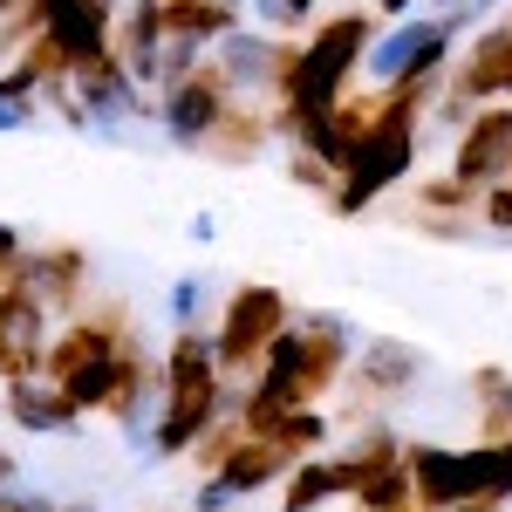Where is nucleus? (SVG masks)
I'll list each match as a JSON object with an SVG mask.
<instances>
[{"instance_id":"obj_1","label":"nucleus","mask_w":512,"mask_h":512,"mask_svg":"<svg viewBox=\"0 0 512 512\" xmlns=\"http://www.w3.org/2000/svg\"><path fill=\"white\" fill-rule=\"evenodd\" d=\"M369 41H376L369 14H335V21H321L308 41H287V55H280V89H274V130L280 137H294L308 117L335 110V103L349 96Z\"/></svg>"},{"instance_id":"obj_2","label":"nucleus","mask_w":512,"mask_h":512,"mask_svg":"<svg viewBox=\"0 0 512 512\" xmlns=\"http://www.w3.org/2000/svg\"><path fill=\"white\" fill-rule=\"evenodd\" d=\"M451 41L458 28L444 21V14H403L390 21L383 35L369 41V55H362V76L376 82V89H396V82H444V62H451Z\"/></svg>"},{"instance_id":"obj_3","label":"nucleus","mask_w":512,"mask_h":512,"mask_svg":"<svg viewBox=\"0 0 512 512\" xmlns=\"http://www.w3.org/2000/svg\"><path fill=\"white\" fill-rule=\"evenodd\" d=\"M280 328H287V294L280 287H260V280H246L226 294V308L212 321V349H219V369L239 376V369H260V355L274 342Z\"/></svg>"},{"instance_id":"obj_4","label":"nucleus","mask_w":512,"mask_h":512,"mask_svg":"<svg viewBox=\"0 0 512 512\" xmlns=\"http://www.w3.org/2000/svg\"><path fill=\"white\" fill-rule=\"evenodd\" d=\"M28 7H35V21H41V41L69 62V76L117 55V14H110V0H28Z\"/></svg>"},{"instance_id":"obj_5","label":"nucleus","mask_w":512,"mask_h":512,"mask_svg":"<svg viewBox=\"0 0 512 512\" xmlns=\"http://www.w3.org/2000/svg\"><path fill=\"white\" fill-rule=\"evenodd\" d=\"M226 110H233V89L219 82L212 55H205V69H198V76H185L178 89H164V96H158L164 137H171V144H185V151H205V144H212V130L226 123Z\"/></svg>"},{"instance_id":"obj_6","label":"nucleus","mask_w":512,"mask_h":512,"mask_svg":"<svg viewBox=\"0 0 512 512\" xmlns=\"http://www.w3.org/2000/svg\"><path fill=\"white\" fill-rule=\"evenodd\" d=\"M287 472H294V451H280L274 437H246L233 458H226L219 472L198 485L192 512H233L246 492H260V485H280Z\"/></svg>"},{"instance_id":"obj_7","label":"nucleus","mask_w":512,"mask_h":512,"mask_svg":"<svg viewBox=\"0 0 512 512\" xmlns=\"http://www.w3.org/2000/svg\"><path fill=\"white\" fill-rule=\"evenodd\" d=\"M280 55H287V41H274L267 28H246V21H239L233 35L212 41V69H219V82L233 89V103L274 96L280 89Z\"/></svg>"},{"instance_id":"obj_8","label":"nucleus","mask_w":512,"mask_h":512,"mask_svg":"<svg viewBox=\"0 0 512 512\" xmlns=\"http://www.w3.org/2000/svg\"><path fill=\"white\" fill-rule=\"evenodd\" d=\"M506 171H512V110L485 103V110H472V123L451 144V178L472 185V192H492Z\"/></svg>"},{"instance_id":"obj_9","label":"nucleus","mask_w":512,"mask_h":512,"mask_svg":"<svg viewBox=\"0 0 512 512\" xmlns=\"http://www.w3.org/2000/svg\"><path fill=\"white\" fill-rule=\"evenodd\" d=\"M444 89H458L465 103H512V21H492V28L465 48L458 76L444 82Z\"/></svg>"},{"instance_id":"obj_10","label":"nucleus","mask_w":512,"mask_h":512,"mask_svg":"<svg viewBox=\"0 0 512 512\" xmlns=\"http://www.w3.org/2000/svg\"><path fill=\"white\" fill-rule=\"evenodd\" d=\"M158 390L164 396H219L226 390V369H219V349H212V328H178L171 349L158 362Z\"/></svg>"},{"instance_id":"obj_11","label":"nucleus","mask_w":512,"mask_h":512,"mask_svg":"<svg viewBox=\"0 0 512 512\" xmlns=\"http://www.w3.org/2000/svg\"><path fill=\"white\" fill-rule=\"evenodd\" d=\"M226 410H233V383H226L219 396H164L158 424H151V451H158V458H185V451H198V437L212 431Z\"/></svg>"},{"instance_id":"obj_12","label":"nucleus","mask_w":512,"mask_h":512,"mask_svg":"<svg viewBox=\"0 0 512 512\" xmlns=\"http://www.w3.org/2000/svg\"><path fill=\"white\" fill-rule=\"evenodd\" d=\"M417 376H424V355L410 349V342H396V335H376V342H362V355H355V390L376 396V403L410 396Z\"/></svg>"},{"instance_id":"obj_13","label":"nucleus","mask_w":512,"mask_h":512,"mask_svg":"<svg viewBox=\"0 0 512 512\" xmlns=\"http://www.w3.org/2000/svg\"><path fill=\"white\" fill-rule=\"evenodd\" d=\"M7 417L28 437H55V431H69V424H82V410L62 396L55 376H14L7 383Z\"/></svg>"},{"instance_id":"obj_14","label":"nucleus","mask_w":512,"mask_h":512,"mask_svg":"<svg viewBox=\"0 0 512 512\" xmlns=\"http://www.w3.org/2000/svg\"><path fill=\"white\" fill-rule=\"evenodd\" d=\"M21 274H28V294H35V301H48L55 315H69V308H76V294H82L89 260H82V246H28Z\"/></svg>"},{"instance_id":"obj_15","label":"nucleus","mask_w":512,"mask_h":512,"mask_svg":"<svg viewBox=\"0 0 512 512\" xmlns=\"http://www.w3.org/2000/svg\"><path fill=\"white\" fill-rule=\"evenodd\" d=\"M403 465H410V485H417V506L451 512L465 499V472H458L451 444H403Z\"/></svg>"},{"instance_id":"obj_16","label":"nucleus","mask_w":512,"mask_h":512,"mask_svg":"<svg viewBox=\"0 0 512 512\" xmlns=\"http://www.w3.org/2000/svg\"><path fill=\"white\" fill-rule=\"evenodd\" d=\"M123 342H130V335H123ZM123 342H117V349H89V355H76V362L55 376V383H62V396L76 403L82 417H96V410L117 396V383H123Z\"/></svg>"},{"instance_id":"obj_17","label":"nucleus","mask_w":512,"mask_h":512,"mask_svg":"<svg viewBox=\"0 0 512 512\" xmlns=\"http://www.w3.org/2000/svg\"><path fill=\"white\" fill-rule=\"evenodd\" d=\"M342 492H349V478L335 458H294V472L280 478V512H321Z\"/></svg>"},{"instance_id":"obj_18","label":"nucleus","mask_w":512,"mask_h":512,"mask_svg":"<svg viewBox=\"0 0 512 512\" xmlns=\"http://www.w3.org/2000/svg\"><path fill=\"white\" fill-rule=\"evenodd\" d=\"M458 472H465V499H492L512 506V444H465L458 451Z\"/></svg>"},{"instance_id":"obj_19","label":"nucleus","mask_w":512,"mask_h":512,"mask_svg":"<svg viewBox=\"0 0 512 512\" xmlns=\"http://www.w3.org/2000/svg\"><path fill=\"white\" fill-rule=\"evenodd\" d=\"M164 28H171L178 41L212 48L219 35H233V28H239V0H192V7H185V0H178V7L164 0Z\"/></svg>"},{"instance_id":"obj_20","label":"nucleus","mask_w":512,"mask_h":512,"mask_svg":"<svg viewBox=\"0 0 512 512\" xmlns=\"http://www.w3.org/2000/svg\"><path fill=\"white\" fill-rule=\"evenodd\" d=\"M48 69H41L35 55H21V62H14V69H7V76H0V137H7V130H28V123H35V96L41 89H48Z\"/></svg>"},{"instance_id":"obj_21","label":"nucleus","mask_w":512,"mask_h":512,"mask_svg":"<svg viewBox=\"0 0 512 512\" xmlns=\"http://www.w3.org/2000/svg\"><path fill=\"white\" fill-rule=\"evenodd\" d=\"M478 437L485 444H512V376L506 369H478Z\"/></svg>"},{"instance_id":"obj_22","label":"nucleus","mask_w":512,"mask_h":512,"mask_svg":"<svg viewBox=\"0 0 512 512\" xmlns=\"http://www.w3.org/2000/svg\"><path fill=\"white\" fill-rule=\"evenodd\" d=\"M396 458H403L396 431H390V424H369V431L355 437V444L342 451V458H335V465H342V478H349V492H355V485H362L369 472H383V465H396Z\"/></svg>"},{"instance_id":"obj_23","label":"nucleus","mask_w":512,"mask_h":512,"mask_svg":"<svg viewBox=\"0 0 512 512\" xmlns=\"http://www.w3.org/2000/svg\"><path fill=\"white\" fill-rule=\"evenodd\" d=\"M267 137H274V117H260V110L233 103V110H226V123L212 130V144H205V151H219V158H253Z\"/></svg>"},{"instance_id":"obj_24","label":"nucleus","mask_w":512,"mask_h":512,"mask_svg":"<svg viewBox=\"0 0 512 512\" xmlns=\"http://www.w3.org/2000/svg\"><path fill=\"white\" fill-rule=\"evenodd\" d=\"M355 506H362V512H410V506H417L410 465L396 458V465H383V472H369L362 485H355Z\"/></svg>"},{"instance_id":"obj_25","label":"nucleus","mask_w":512,"mask_h":512,"mask_svg":"<svg viewBox=\"0 0 512 512\" xmlns=\"http://www.w3.org/2000/svg\"><path fill=\"white\" fill-rule=\"evenodd\" d=\"M274 444H280V451H294V458H308V451L328 444V417H321L315 403H301V410H287V417H280Z\"/></svg>"},{"instance_id":"obj_26","label":"nucleus","mask_w":512,"mask_h":512,"mask_svg":"<svg viewBox=\"0 0 512 512\" xmlns=\"http://www.w3.org/2000/svg\"><path fill=\"white\" fill-rule=\"evenodd\" d=\"M253 21L267 35H287V28H308L315 21V0H253Z\"/></svg>"},{"instance_id":"obj_27","label":"nucleus","mask_w":512,"mask_h":512,"mask_svg":"<svg viewBox=\"0 0 512 512\" xmlns=\"http://www.w3.org/2000/svg\"><path fill=\"white\" fill-rule=\"evenodd\" d=\"M417 198H424V212H472V205H478V192H472V185H458L451 171H444V178H431Z\"/></svg>"},{"instance_id":"obj_28","label":"nucleus","mask_w":512,"mask_h":512,"mask_svg":"<svg viewBox=\"0 0 512 512\" xmlns=\"http://www.w3.org/2000/svg\"><path fill=\"white\" fill-rule=\"evenodd\" d=\"M478 219H485L492 233H512V178H499L492 192H478Z\"/></svg>"},{"instance_id":"obj_29","label":"nucleus","mask_w":512,"mask_h":512,"mask_svg":"<svg viewBox=\"0 0 512 512\" xmlns=\"http://www.w3.org/2000/svg\"><path fill=\"white\" fill-rule=\"evenodd\" d=\"M287 178H294V185H308V192H335V171H328V164L321 158H308V151H294V158H287Z\"/></svg>"},{"instance_id":"obj_30","label":"nucleus","mask_w":512,"mask_h":512,"mask_svg":"<svg viewBox=\"0 0 512 512\" xmlns=\"http://www.w3.org/2000/svg\"><path fill=\"white\" fill-rule=\"evenodd\" d=\"M198 308H205V287H198V280H178V287H171V321H178V328H192Z\"/></svg>"},{"instance_id":"obj_31","label":"nucleus","mask_w":512,"mask_h":512,"mask_svg":"<svg viewBox=\"0 0 512 512\" xmlns=\"http://www.w3.org/2000/svg\"><path fill=\"white\" fill-rule=\"evenodd\" d=\"M21 253H28L21 233H14V226H0V267H21Z\"/></svg>"},{"instance_id":"obj_32","label":"nucleus","mask_w":512,"mask_h":512,"mask_svg":"<svg viewBox=\"0 0 512 512\" xmlns=\"http://www.w3.org/2000/svg\"><path fill=\"white\" fill-rule=\"evenodd\" d=\"M410 7H417V0H376V14H383V21H403Z\"/></svg>"},{"instance_id":"obj_33","label":"nucleus","mask_w":512,"mask_h":512,"mask_svg":"<svg viewBox=\"0 0 512 512\" xmlns=\"http://www.w3.org/2000/svg\"><path fill=\"white\" fill-rule=\"evenodd\" d=\"M451 512H506V506H492V499H458Z\"/></svg>"},{"instance_id":"obj_34","label":"nucleus","mask_w":512,"mask_h":512,"mask_svg":"<svg viewBox=\"0 0 512 512\" xmlns=\"http://www.w3.org/2000/svg\"><path fill=\"white\" fill-rule=\"evenodd\" d=\"M0 512H21V492H0Z\"/></svg>"},{"instance_id":"obj_35","label":"nucleus","mask_w":512,"mask_h":512,"mask_svg":"<svg viewBox=\"0 0 512 512\" xmlns=\"http://www.w3.org/2000/svg\"><path fill=\"white\" fill-rule=\"evenodd\" d=\"M14 7H21V0H0V21H7V14H14Z\"/></svg>"},{"instance_id":"obj_36","label":"nucleus","mask_w":512,"mask_h":512,"mask_svg":"<svg viewBox=\"0 0 512 512\" xmlns=\"http://www.w3.org/2000/svg\"><path fill=\"white\" fill-rule=\"evenodd\" d=\"M472 7H499V0H472Z\"/></svg>"},{"instance_id":"obj_37","label":"nucleus","mask_w":512,"mask_h":512,"mask_svg":"<svg viewBox=\"0 0 512 512\" xmlns=\"http://www.w3.org/2000/svg\"><path fill=\"white\" fill-rule=\"evenodd\" d=\"M0 410H7V390H0Z\"/></svg>"},{"instance_id":"obj_38","label":"nucleus","mask_w":512,"mask_h":512,"mask_svg":"<svg viewBox=\"0 0 512 512\" xmlns=\"http://www.w3.org/2000/svg\"><path fill=\"white\" fill-rule=\"evenodd\" d=\"M171 7H178V0H171ZM185 7H192V0H185Z\"/></svg>"},{"instance_id":"obj_39","label":"nucleus","mask_w":512,"mask_h":512,"mask_svg":"<svg viewBox=\"0 0 512 512\" xmlns=\"http://www.w3.org/2000/svg\"><path fill=\"white\" fill-rule=\"evenodd\" d=\"M55 512H62V506H55Z\"/></svg>"}]
</instances>
